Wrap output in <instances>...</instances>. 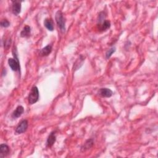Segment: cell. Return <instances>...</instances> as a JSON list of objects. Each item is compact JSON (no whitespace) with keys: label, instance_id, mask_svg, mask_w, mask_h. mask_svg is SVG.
<instances>
[{"label":"cell","instance_id":"cell-1","mask_svg":"<svg viewBox=\"0 0 158 158\" xmlns=\"http://www.w3.org/2000/svg\"><path fill=\"white\" fill-rule=\"evenodd\" d=\"M13 55L14 58H9L8 60V64L11 69L13 70V71H19L21 70L20 67V63L18 59V57L17 55V50L16 48L13 49Z\"/></svg>","mask_w":158,"mask_h":158},{"label":"cell","instance_id":"cell-2","mask_svg":"<svg viewBox=\"0 0 158 158\" xmlns=\"http://www.w3.org/2000/svg\"><path fill=\"white\" fill-rule=\"evenodd\" d=\"M56 22L57 26L60 28L61 31L64 33L66 31V20L63 16V13L61 11H58L56 13L55 16Z\"/></svg>","mask_w":158,"mask_h":158},{"label":"cell","instance_id":"cell-3","mask_svg":"<svg viewBox=\"0 0 158 158\" xmlns=\"http://www.w3.org/2000/svg\"><path fill=\"white\" fill-rule=\"evenodd\" d=\"M39 99V91L36 86H33L28 95L29 104H33L37 103Z\"/></svg>","mask_w":158,"mask_h":158},{"label":"cell","instance_id":"cell-4","mask_svg":"<svg viewBox=\"0 0 158 158\" xmlns=\"http://www.w3.org/2000/svg\"><path fill=\"white\" fill-rule=\"evenodd\" d=\"M28 126V122L27 120H23L17 126L16 128V133L17 134H21L24 133L27 131Z\"/></svg>","mask_w":158,"mask_h":158},{"label":"cell","instance_id":"cell-5","mask_svg":"<svg viewBox=\"0 0 158 158\" xmlns=\"http://www.w3.org/2000/svg\"><path fill=\"white\" fill-rule=\"evenodd\" d=\"M21 1H12V12L15 16L19 15L21 12Z\"/></svg>","mask_w":158,"mask_h":158},{"label":"cell","instance_id":"cell-6","mask_svg":"<svg viewBox=\"0 0 158 158\" xmlns=\"http://www.w3.org/2000/svg\"><path fill=\"white\" fill-rule=\"evenodd\" d=\"M98 94L103 98H110L113 96V92L109 89L103 88V89H99L98 91Z\"/></svg>","mask_w":158,"mask_h":158},{"label":"cell","instance_id":"cell-7","mask_svg":"<svg viewBox=\"0 0 158 158\" xmlns=\"http://www.w3.org/2000/svg\"><path fill=\"white\" fill-rule=\"evenodd\" d=\"M10 151L9 147L6 144H1L0 146V157L3 158L6 157Z\"/></svg>","mask_w":158,"mask_h":158},{"label":"cell","instance_id":"cell-8","mask_svg":"<svg viewBox=\"0 0 158 158\" xmlns=\"http://www.w3.org/2000/svg\"><path fill=\"white\" fill-rule=\"evenodd\" d=\"M56 132H52L47 139V141H46V146L47 147H51L55 144L56 142Z\"/></svg>","mask_w":158,"mask_h":158},{"label":"cell","instance_id":"cell-9","mask_svg":"<svg viewBox=\"0 0 158 158\" xmlns=\"http://www.w3.org/2000/svg\"><path fill=\"white\" fill-rule=\"evenodd\" d=\"M24 108L22 106H17V108L16 109V110L14 111L13 114H12V117L14 119H17L19 118L20 116L22 115V114L24 113Z\"/></svg>","mask_w":158,"mask_h":158},{"label":"cell","instance_id":"cell-10","mask_svg":"<svg viewBox=\"0 0 158 158\" xmlns=\"http://www.w3.org/2000/svg\"><path fill=\"white\" fill-rule=\"evenodd\" d=\"M31 33V28L30 26H26L23 30L21 32V37L23 38H27L30 36Z\"/></svg>","mask_w":158,"mask_h":158},{"label":"cell","instance_id":"cell-11","mask_svg":"<svg viewBox=\"0 0 158 158\" xmlns=\"http://www.w3.org/2000/svg\"><path fill=\"white\" fill-rule=\"evenodd\" d=\"M52 51V46L48 45L45 48H42V50L40 51V55L41 56H48Z\"/></svg>","mask_w":158,"mask_h":158},{"label":"cell","instance_id":"cell-12","mask_svg":"<svg viewBox=\"0 0 158 158\" xmlns=\"http://www.w3.org/2000/svg\"><path fill=\"white\" fill-rule=\"evenodd\" d=\"M44 26L49 31H53L54 30V22L51 19H46L44 21Z\"/></svg>","mask_w":158,"mask_h":158},{"label":"cell","instance_id":"cell-13","mask_svg":"<svg viewBox=\"0 0 158 158\" xmlns=\"http://www.w3.org/2000/svg\"><path fill=\"white\" fill-rule=\"evenodd\" d=\"M93 140L92 139L88 140L84 143V145L81 146V151L82 152L86 151V150L90 149L93 146Z\"/></svg>","mask_w":158,"mask_h":158},{"label":"cell","instance_id":"cell-14","mask_svg":"<svg viewBox=\"0 0 158 158\" xmlns=\"http://www.w3.org/2000/svg\"><path fill=\"white\" fill-rule=\"evenodd\" d=\"M99 30H101V31H104V30H108V28H110L111 22L109 21L105 20L101 23V24H99Z\"/></svg>","mask_w":158,"mask_h":158},{"label":"cell","instance_id":"cell-15","mask_svg":"<svg viewBox=\"0 0 158 158\" xmlns=\"http://www.w3.org/2000/svg\"><path fill=\"white\" fill-rule=\"evenodd\" d=\"M115 51V47H113L111 48V49H109V50L107 51L106 53V59H109V58L111 57V56H112V55L114 53V52Z\"/></svg>","mask_w":158,"mask_h":158},{"label":"cell","instance_id":"cell-16","mask_svg":"<svg viewBox=\"0 0 158 158\" xmlns=\"http://www.w3.org/2000/svg\"><path fill=\"white\" fill-rule=\"evenodd\" d=\"M1 26L3 27L7 28V27H9V26H10V22L7 19H3L1 22Z\"/></svg>","mask_w":158,"mask_h":158}]
</instances>
